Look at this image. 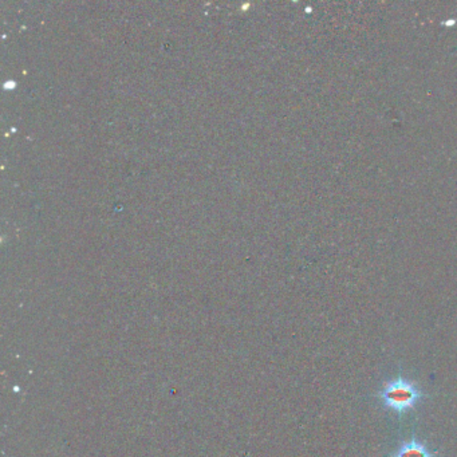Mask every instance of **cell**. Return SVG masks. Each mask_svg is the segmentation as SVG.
I'll return each mask as SVG.
<instances>
[{
  "label": "cell",
  "mask_w": 457,
  "mask_h": 457,
  "mask_svg": "<svg viewBox=\"0 0 457 457\" xmlns=\"http://www.w3.org/2000/svg\"><path fill=\"white\" fill-rule=\"evenodd\" d=\"M377 398L384 409L395 412L401 420L410 410L416 409L422 400L429 398V396L416 381L398 373L396 378L387 380L382 384L381 390L377 393Z\"/></svg>",
  "instance_id": "6da1fadb"
},
{
  "label": "cell",
  "mask_w": 457,
  "mask_h": 457,
  "mask_svg": "<svg viewBox=\"0 0 457 457\" xmlns=\"http://www.w3.org/2000/svg\"><path fill=\"white\" fill-rule=\"evenodd\" d=\"M437 451L429 449L425 441L413 434L408 440L398 444L397 449L390 453V457H437Z\"/></svg>",
  "instance_id": "7a4b0ae2"
}]
</instances>
